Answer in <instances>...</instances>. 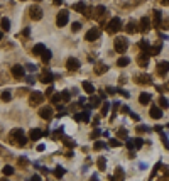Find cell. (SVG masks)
I'll return each mask as SVG.
<instances>
[{"instance_id":"cell-1","label":"cell","mask_w":169,"mask_h":181,"mask_svg":"<svg viewBox=\"0 0 169 181\" xmlns=\"http://www.w3.org/2000/svg\"><path fill=\"white\" fill-rule=\"evenodd\" d=\"M10 139H12L17 146H20V147H24L27 144V139L24 137V132H22V129H14L12 132H10Z\"/></svg>"},{"instance_id":"cell-2","label":"cell","mask_w":169,"mask_h":181,"mask_svg":"<svg viewBox=\"0 0 169 181\" xmlns=\"http://www.w3.org/2000/svg\"><path fill=\"white\" fill-rule=\"evenodd\" d=\"M113 47H115V51H117V53L123 54V53H125V51L128 49V42H127V39H125V37H115Z\"/></svg>"},{"instance_id":"cell-3","label":"cell","mask_w":169,"mask_h":181,"mask_svg":"<svg viewBox=\"0 0 169 181\" xmlns=\"http://www.w3.org/2000/svg\"><path fill=\"white\" fill-rule=\"evenodd\" d=\"M68 20H69V12L68 10H59V14H58V17H56V26L58 27H64L68 24Z\"/></svg>"},{"instance_id":"cell-4","label":"cell","mask_w":169,"mask_h":181,"mask_svg":"<svg viewBox=\"0 0 169 181\" xmlns=\"http://www.w3.org/2000/svg\"><path fill=\"white\" fill-rule=\"evenodd\" d=\"M42 100H44V95L41 93V92H32V93H31V97H29V103H31L32 107L39 105V103H42Z\"/></svg>"},{"instance_id":"cell-5","label":"cell","mask_w":169,"mask_h":181,"mask_svg":"<svg viewBox=\"0 0 169 181\" xmlns=\"http://www.w3.org/2000/svg\"><path fill=\"white\" fill-rule=\"evenodd\" d=\"M120 27H122V20L118 19V17H113V19L108 22L107 31H108V32H117V31H118Z\"/></svg>"},{"instance_id":"cell-6","label":"cell","mask_w":169,"mask_h":181,"mask_svg":"<svg viewBox=\"0 0 169 181\" xmlns=\"http://www.w3.org/2000/svg\"><path fill=\"white\" fill-rule=\"evenodd\" d=\"M12 74H14V78L20 80V78L26 76V69H24V66H20V64H15V66H12Z\"/></svg>"},{"instance_id":"cell-7","label":"cell","mask_w":169,"mask_h":181,"mask_svg":"<svg viewBox=\"0 0 169 181\" xmlns=\"http://www.w3.org/2000/svg\"><path fill=\"white\" fill-rule=\"evenodd\" d=\"M29 14H31V17H32L34 20H41L42 19V10H41L39 5H32L31 7V10H29Z\"/></svg>"},{"instance_id":"cell-8","label":"cell","mask_w":169,"mask_h":181,"mask_svg":"<svg viewBox=\"0 0 169 181\" xmlns=\"http://www.w3.org/2000/svg\"><path fill=\"white\" fill-rule=\"evenodd\" d=\"M100 37V31L98 29H90L86 34H85V39L86 41H96Z\"/></svg>"},{"instance_id":"cell-9","label":"cell","mask_w":169,"mask_h":181,"mask_svg":"<svg viewBox=\"0 0 169 181\" xmlns=\"http://www.w3.org/2000/svg\"><path fill=\"white\" fill-rule=\"evenodd\" d=\"M66 68L69 71H76V69L80 68V61L76 59V58H69V59L66 61Z\"/></svg>"},{"instance_id":"cell-10","label":"cell","mask_w":169,"mask_h":181,"mask_svg":"<svg viewBox=\"0 0 169 181\" xmlns=\"http://www.w3.org/2000/svg\"><path fill=\"white\" fill-rule=\"evenodd\" d=\"M39 115H41V119H46V120H49V119L53 117V108H51V107H42L39 110Z\"/></svg>"},{"instance_id":"cell-11","label":"cell","mask_w":169,"mask_h":181,"mask_svg":"<svg viewBox=\"0 0 169 181\" xmlns=\"http://www.w3.org/2000/svg\"><path fill=\"white\" fill-rule=\"evenodd\" d=\"M54 80V74L51 73V71H44V73L41 74V81L44 83V85H51Z\"/></svg>"},{"instance_id":"cell-12","label":"cell","mask_w":169,"mask_h":181,"mask_svg":"<svg viewBox=\"0 0 169 181\" xmlns=\"http://www.w3.org/2000/svg\"><path fill=\"white\" fill-rule=\"evenodd\" d=\"M74 120L78 122H90V108H88L86 112H80V114L74 115Z\"/></svg>"},{"instance_id":"cell-13","label":"cell","mask_w":169,"mask_h":181,"mask_svg":"<svg viewBox=\"0 0 169 181\" xmlns=\"http://www.w3.org/2000/svg\"><path fill=\"white\" fill-rule=\"evenodd\" d=\"M137 63H139V66L140 68H145L149 64V53H142L139 54V58H137Z\"/></svg>"},{"instance_id":"cell-14","label":"cell","mask_w":169,"mask_h":181,"mask_svg":"<svg viewBox=\"0 0 169 181\" xmlns=\"http://www.w3.org/2000/svg\"><path fill=\"white\" fill-rule=\"evenodd\" d=\"M150 117L155 119V120H159L162 117V108H159L157 105H152V107H150Z\"/></svg>"},{"instance_id":"cell-15","label":"cell","mask_w":169,"mask_h":181,"mask_svg":"<svg viewBox=\"0 0 169 181\" xmlns=\"http://www.w3.org/2000/svg\"><path fill=\"white\" fill-rule=\"evenodd\" d=\"M168 71H169V61H162V63L157 64V73L161 74V76H164Z\"/></svg>"},{"instance_id":"cell-16","label":"cell","mask_w":169,"mask_h":181,"mask_svg":"<svg viewBox=\"0 0 169 181\" xmlns=\"http://www.w3.org/2000/svg\"><path fill=\"white\" fill-rule=\"evenodd\" d=\"M149 29H150V20H149V17H142L140 19V32H147Z\"/></svg>"},{"instance_id":"cell-17","label":"cell","mask_w":169,"mask_h":181,"mask_svg":"<svg viewBox=\"0 0 169 181\" xmlns=\"http://www.w3.org/2000/svg\"><path fill=\"white\" fill-rule=\"evenodd\" d=\"M42 135H44L42 130H39V129H32V130H31V134H29V137H31L32 141H39Z\"/></svg>"},{"instance_id":"cell-18","label":"cell","mask_w":169,"mask_h":181,"mask_svg":"<svg viewBox=\"0 0 169 181\" xmlns=\"http://www.w3.org/2000/svg\"><path fill=\"white\" fill-rule=\"evenodd\" d=\"M150 98H152L150 93H145V92L139 95V102H140V105H147L149 102H150Z\"/></svg>"},{"instance_id":"cell-19","label":"cell","mask_w":169,"mask_h":181,"mask_svg":"<svg viewBox=\"0 0 169 181\" xmlns=\"http://www.w3.org/2000/svg\"><path fill=\"white\" fill-rule=\"evenodd\" d=\"M83 90H85L88 95H93L95 93V87L90 83V81H83Z\"/></svg>"},{"instance_id":"cell-20","label":"cell","mask_w":169,"mask_h":181,"mask_svg":"<svg viewBox=\"0 0 169 181\" xmlns=\"http://www.w3.org/2000/svg\"><path fill=\"white\" fill-rule=\"evenodd\" d=\"M44 51H46V46H44V44H41V42H39V44H36L34 49H32V53L36 54V56H41Z\"/></svg>"},{"instance_id":"cell-21","label":"cell","mask_w":169,"mask_h":181,"mask_svg":"<svg viewBox=\"0 0 169 181\" xmlns=\"http://www.w3.org/2000/svg\"><path fill=\"white\" fill-rule=\"evenodd\" d=\"M128 63H130V59H128L127 56H122V58H118V61H117V66L125 68V66H128Z\"/></svg>"},{"instance_id":"cell-22","label":"cell","mask_w":169,"mask_h":181,"mask_svg":"<svg viewBox=\"0 0 169 181\" xmlns=\"http://www.w3.org/2000/svg\"><path fill=\"white\" fill-rule=\"evenodd\" d=\"M73 9L76 12H86V4L85 2H78V4H74Z\"/></svg>"},{"instance_id":"cell-23","label":"cell","mask_w":169,"mask_h":181,"mask_svg":"<svg viewBox=\"0 0 169 181\" xmlns=\"http://www.w3.org/2000/svg\"><path fill=\"white\" fill-rule=\"evenodd\" d=\"M159 108H169V102L166 97H159Z\"/></svg>"},{"instance_id":"cell-24","label":"cell","mask_w":169,"mask_h":181,"mask_svg":"<svg viewBox=\"0 0 169 181\" xmlns=\"http://www.w3.org/2000/svg\"><path fill=\"white\" fill-rule=\"evenodd\" d=\"M9 29H10V20L7 17H4L2 19V31H9Z\"/></svg>"},{"instance_id":"cell-25","label":"cell","mask_w":169,"mask_h":181,"mask_svg":"<svg viewBox=\"0 0 169 181\" xmlns=\"http://www.w3.org/2000/svg\"><path fill=\"white\" fill-rule=\"evenodd\" d=\"M139 46H140V49L144 51V53H149V49H150V46H149L147 41H140V42H139Z\"/></svg>"},{"instance_id":"cell-26","label":"cell","mask_w":169,"mask_h":181,"mask_svg":"<svg viewBox=\"0 0 169 181\" xmlns=\"http://www.w3.org/2000/svg\"><path fill=\"white\" fill-rule=\"evenodd\" d=\"M64 173H66V171L61 168V166H58V168L54 169V176H56V178H63V176H64Z\"/></svg>"},{"instance_id":"cell-27","label":"cell","mask_w":169,"mask_h":181,"mask_svg":"<svg viewBox=\"0 0 169 181\" xmlns=\"http://www.w3.org/2000/svg\"><path fill=\"white\" fill-rule=\"evenodd\" d=\"M161 12L159 10H154V24L155 26H161Z\"/></svg>"},{"instance_id":"cell-28","label":"cell","mask_w":169,"mask_h":181,"mask_svg":"<svg viewBox=\"0 0 169 181\" xmlns=\"http://www.w3.org/2000/svg\"><path fill=\"white\" fill-rule=\"evenodd\" d=\"M125 31H127L128 34H134L135 31H137V29H135V24L134 22H128L127 26H125Z\"/></svg>"},{"instance_id":"cell-29","label":"cell","mask_w":169,"mask_h":181,"mask_svg":"<svg viewBox=\"0 0 169 181\" xmlns=\"http://www.w3.org/2000/svg\"><path fill=\"white\" fill-rule=\"evenodd\" d=\"M2 171H4V175H5V176H12L14 175V168H12V166H9V164H7V166H4V169H2Z\"/></svg>"},{"instance_id":"cell-30","label":"cell","mask_w":169,"mask_h":181,"mask_svg":"<svg viewBox=\"0 0 169 181\" xmlns=\"http://www.w3.org/2000/svg\"><path fill=\"white\" fill-rule=\"evenodd\" d=\"M108 68L105 66V64H96V68H95V71H96V74H101V73H105Z\"/></svg>"},{"instance_id":"cell-31","label":"cell","mask_w":169,"mask_h":181,"mask_svg":"<svg viewBox=\"0 0 169 181\" xmlns=\"http://www.w3.org/2000/svg\"><path fill=\"white\" fill-rule=\"evenodd\" d=\"M41 56H42V63H49V59H51V51H47L46 49Z\"/></svg>"},{"instance_id":"cell-32","label":"cell","mask_w":169,"mask_h":181,"mask_svg":"<svg viewBox=\"0 0 169 181\" xmlns=\"http://www.w3.org/2000/svg\"><path fill=\"white\" fill-rule=\"evenodd\" d=\"M51 102H53V103H59L61 102V93H53L51 95Z\"/></svg>"},{"instance_id":"cell-33","label":"cell","mask_w":169,"mask_h":181,"mask_svg":"<svg viewBox=\"0 0 169 181\" xmlns=\"http://www.w3.org/2000/svg\"><path fill=\"white\" fill-rule=\"evenodd\" d=\"M100 100L101 98H98V97H91V105H90V107H98V105H100Z\"/></svg>"},{"instance_id":"cell-34","label":"cell","mask_w":169,"mask_h":181,"mask_svg":"<svg viewBox=\"0 0 169 181\" xmlns=\"http://www.w3.org/2000/svg\"><path fill=\"white\" fill-rule=\"evenodd\" d=\"M10 98H12L10 92H2V100L4 102H10Z\"/></svg>"},{"instance_id":"cell-35","label":"cell","mask_w":169,"mask_h":181,"mask_svg":"<svg viewBox=\"0 0 169 181\" xmlns=\"http://www.w3.org/2000/svg\"><path fill=\"white\" fill-rule=\"evenodd\" d=\"M142 144H144V141H142L140 137H135V139H134V146H135V149L142 147Z\"/></svg>"},{"instance_id":"cell-36","label":"cell","mask_w":169,"mask_h":181,"mask_svg":"<svg viewBox=\"0 0 169 181\" xmlns=\"http://www.w3.org/2000/svg\"><path fill=\"white\" fill-rule=\"evenodd\" d=\"M108 107H110V105H108V102H105V103H103V107H101V117H105V115L108 114Z\"/></svg>"},{"instance_id":"cell-37","label":"cell","mask_w":169,"mask_h":181,"mask_svg":"<svg viewBox=\"0 0 169 181\" xmlns=\"http://www.w3.org/2000/svg\"><path fill=\"white\" fill-rule=\"evenodd\" d=\"M161 139H162V144H164V147L169 149V142H168V137H166V134L164 132H161Z\"/></svg>"},{"instance_id":"cell-38","label":"cell","mask_w":169,"mask_h":181,"mask_svg":"<svg viewBox=\"0 0 169 181\" xmlns=\"http://www.w3.org/2000/svg\"><path fill=\"white\" fill-rule=\"evenodd\" d=\"M93 147H95V151H100V149L105 147V144H103L101 141H96V142H95V146H93Z\"/></svg>"},{"instance_id":"cell-39","label":"cell","mask_w":169,"mask_h":181,"mask_svg":"<svg viewBox=\"0 0 169 181\" xmlns=\"http://www.w3.org/2000/svg\"><path fill=\"white\" fill-rule=\"evenodd\" d=\"M125 146H127V149H135V146H134V139H127V142H125Z\"/></svg>"},{"instance_id":"cell-40","label":"cell","mask_w":169,"mask_h":181,"mask_svg":"<svg viewBox=\"0 0 169 181\" xmlns=\"http://www.w3.org/2000/svg\"><path fill=\"white\" fill-rule=\"evenodd\" d=\"M150 53H152V54H159V53H161V44H155V46L150 49Z\"/></svg>"},{"instance_id":"cell-41","label":"cell","mask_w":169,"mask_h":181,"mask_svg":"<svg viewBox=\"0 0 169 181\" xmlns=\"http://www.w3.org/2000/svg\"><path fill=\"white\" fill-rule=\"evenodd\" d=\"M80 29H81L80 22H73V24H71V31H73V32H74V31H80Z\"/></svg>"},{"instance_id":"cell-42","label":"cell","mask_w":169,"mask_h":181,"mask_svg":"<svg viewBox=\"0 0 169 181\" xmlns=\"http://www.w3.org/2000/svg\"><path fill=\"white\" fill-rule=\"evenodd\" d=\"M110 146H112V147H118V146H122V142L117 141V139H112V141H110Z\"/></svg>"},{"instance_id":"cell-43","label":"cell","mask_w":169,"mask_h":181,"mask_svg":"<svg viewBox=\"0 0 169 181\" xmlns=\"http://www.w3.org/2000/svg\"><path fill=\"white\" fill-rule=\"evenodd\" d=\"M100 135H101V130L100 129H95L93 134H91V139H96V137H100Z\"/></svg>"},{"instance_id":"cell-44","label":"cell","mask_w":169,"mask_h":181,"mask_svg":"<svg viewBox=\"0 0 169 181\" xmlns=\"http://www.w3.org/2000/svg\"><path fill=\"white\" fill-rule=\"evenodd\" d=\"M105 93H108V95H115V93H117V88H113V87H108Z\"/></svg>"},{"instance_id":"cell-45","label":"cell","mask_w":169,"mask_h":181,"mask_svg":"<svg viewBox=\"0 0 169 181\" xmlns=\"http://www.w3.org/2000/svg\"><path fill=\"white\" fill-rule=\"evenodd\" d=\"M61 98H63V102H69V93H68V92H63V93H61Z\"/></svg>"},{"instance_id":"cell-46","label":"cell","mask_w":169,"mask_h":181,"mask_svg":"<svg viewBox=\"0 0 169 181\" xmlns=\"http://www.w3.org/2000/svg\"><path fill=\"white\" fill-rule=\"evenodd\" d=\"M137 81H139V83H140V81H144V83H149V81H150V78H149V76H142V78H137Z\"/></svg>"},{"instance_id":"cell-47","label":"cell","mask_w":169,"mask_h":181,"mask_svg":"<svg viewBox=\"0 0 169 181\" xmlns=\"http://www.w3.org/2000/svg\"><path fill=\"white\" fill-rule=\"evenodd\" d=\"M98 166H100V169H105V159H103V157L98 159Z\"/></svg>"},{"instance_id":"cell-48","label":"cell","mask_w":169,"mask_h":181,"mask_svg":"<svg viewBox=\"0 0 169 181\" xmlns=\"http://www.w3.org/2000/svg\"><path fill=\"white\" fill-rule=\"evenodd\" d=\"M64 144H66L68 147H74V142L71 141V139H66V141H64Z\"/></svg>"},{"instance_id":"cell-49","label":"cell","mask_w":169,"mask_h":181,"mask_svg":"<svg viewBox=\"0 0 169 181\" xmlns=\"http://www.w3.org/2000/svg\"><path fill=\"white\" fill-rule=\"evenodd\" d=\"M54 93V88L53 87H47V90H46V95H47V97H51V95H53Z\"/></svg>"},{"instance_id":"cell-50","label":"cell","mask_w":169,"mask_h":181,"mask_svg":"<svg viewBox=\"0 0 169 181\" xmlns=\"http://www.w3.org/2000/svg\"><path fill=\"white\" fill-rule=\"evenodd\" d=\"M22 34H24L26 37H29V36H31V29H29V27H26V29L22 31Z\"/></svg>"},{"instance_id":"cell-51","label":"cell","mask_w":169,"mask_h":181,"mask_svg":"<svg viewBox=\"0 0 169 181\" xmlns=\"http://www.w3.org/2000/svg\"><path fill=\"white\" fill-rule=\"evenodd\" d=\"M118 135H120V137H125V135H127V130H125V129H120V130H118Z\"/></svg>"},{"instance_id":"cell-52","label":"cell","mask_w":169,"mask_h":181,"mask_svg":"<svg viewBox=\"0 0 169 181\" xmlns=\"http://www.w3.org/2000/svg\"><path fill=\"white\" fill-rule=\"evenodd\" d=\"M31 181H41V176H37V175H34L32 178H31Z\"/></svg>"},{"instance_id":"cell-53","label":"cell","mask_w":169,"mask_h":181,"mask_svg":"<svg viewBox=\"0 0 169 181\" xmlns=\"http://www.w3.org/2000/svg\"><path fill=\"white\" fill-rule=\"evenodd\" d=\"M34 81H36V80H34V76H27V83H31V85H32Z\"/></svg>"},{"instance_id":"cell-54","label":"cell","mask_w":169,"mask_h":181,"mask_svg":"<svg viewBox=\"0 0 169 181\" xmlns=\"http://www.w3.org/2000/svg\"><path fill=\"white\" fill-rule=\"evenodd\" d=\"M128 114H130V112H128ZM130 117H132L134 120H139V115H137V114H130Z\"/></svg>"},{"instance_id":"cell-55","label":"cell","mask_w":169,"mask_h":181,"mask_svg":"<svg viewBox=\"0 0 169 181\" xmlns=\"http://www.w3.org/2000/svg\"><path fill=\"white\" fill-rule=\"evenodd\" d=\"M27 69H29V71H34V69H36V66H34V64H27Z\"/></svg>"},{"instance_id":"cell-56","label":"cell","mask_w":169,"mask_h":181,"mask_svg":"<svg viewBox=\"0 0 169 181\" xmlns=\"http://www.w3.org/2000/svg\"><path fill=\"white\" fill-rule=\"evenodd\" d=\"M100 98H103V100L107 98V93H105V92H101V90H100Z\"/></svg>"},{"instance_id":"cell-57","label":"cell","mask_w":169,"mask_h":181,"mask_svg":"<svg viewBox=\"0 0 169 181\" xmlns=\"http://www.w3.org/2000/svg\"><path fill=\"white\" fill-rule=\"evenodd\" d=\"M44 149H46V146H44V144H39V146H37V151H44Z\"/></svg>"},{"instance_id":"cell-58","label":"cell","mask_w":169,"mask_h":181,"mask_svg":"<svg viewBox=\"0 0 169 181\" xmlns=\"http://www.w3.org/2000/svg\"><path fill=\"white\" fill-rule=\"evenodd\" d=\"M162 27H164V29H169V20H166V22H162Z\"/></svg>"},{"instance_id":"cell-59","label":"cell","mask_w":169,"mask_h":181,"mask_svg":"<svg viewBox=\"0 0 169 181\" xmlns=\"http://www.w3.org/2000/svg\"><path fill=\"white\" fill-rule=\"evenodd\" d=\"M26 162H27V159H26V157H22V159H19V164H26Z\"/></svg>"},{"instance_id":"cell-60","label":"cell","mask_w":169,"mask_h":181,"mask_svg":"<svg viewBox=\"0 0 169 181\" xmlns=\"http://www.w3.org/2000/svg\"><path fill=\"white\" fill-rule=\"evenodd\" d=\"M61 2H63V0H54V4H56V5H61Z\"/></svg>"},{"instance_id":"cell-61","label":"cell","mask_w":169,"mask_h":181,"mask_svg":"<svg viewBox=\"0 0 169 181\" xmlns=\"http://www.w3.org/2000/svg\"><path fill=\"white\" fill-rule=\"evenodd\" d=\"M162 4H166V5H169V0H161Z\"/></svg>"},{"instance_id":"cell-62","label":"cell","mask_w":169,"mask_h":181,"mask_svg":"<svg viewBox=\"0 0 169 181\" xmlns=\"http://www.w3.org/2000/svg\"><path fill=\"white\" fill-rule=\"evenodd\" d=\"M2 37H4V32H2V29H0V41H2Z\"/></svg>"},{"instance_id":"cell-63","label":"cell","mask_w":169,"mask_h":181,"mask_svg":"<svg viewBox=\"0 0 169 181\" xmlns=\"http://www.w3.org/2000/svg\"><path fill=\"white\" fill-rule=\"evenodd\" d=\"M2 181H9V180H7V178H4V180H2Z\"/></svg>"}]
</instances>
